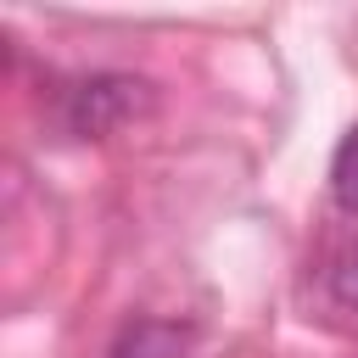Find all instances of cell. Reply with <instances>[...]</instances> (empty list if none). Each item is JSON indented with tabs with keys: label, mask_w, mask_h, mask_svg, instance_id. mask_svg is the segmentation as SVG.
<instances>
[{
	"label": "cell",
	"mask_w": 358,
	"mask_h": 358,
	"mask_svg": "<svg viewBox=\"0 0 358 358\" xmlns=\"http://www.w3.org/2000/svg\"><path fill=\"white\" fill-rule=\"evenodd\" d=\"M140 106H145V84H140V78L95 73V78H84V84L67 90V129L84 134V140H101V134H112L117 123H129Z\"/></svg>",
	"instance_id": "6da1fadb"
},
{
	"label": "cell",
	"mask_w": 358,
	"mask_h": 358,
	"mask_svg": "<svg viewBox=\"0 0 358 358\" xmlns=\"http://www.w3.org/2000/svg\"><path fill=\"white\" fill-rule=\"evenodd\" d=\"M185 352H190V336L168 319H134L112 347V358H185Z\"/></svg>",
	"instance_id": "7a4b0ae2"
},
{
	"label": "cell",
	"mask_w": 358,
	"mask_h": 358,
	"mask_svg": "<svg viewBox=\"0 0 358 358\" xmlns=\"http://www.w3.org/2000/svg\"><path fill=\"white\" fill-rule=\"evenodd\" d=\"M330 196L341 213H358V123L341 134V145L330 157Z\"/></svg>",
	"instance_id": "3957f363"
}]
</instances>
